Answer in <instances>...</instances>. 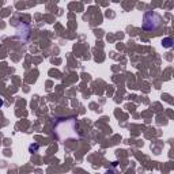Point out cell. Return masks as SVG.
I'll return each mask as SVG.
<instances>
[{
  "mask_svg": "<svg viewBox=\"0 0 174 174\" xmlns=\"http://www.w3.org/2000/svg\"><path fill=\"white\" fill-rule=\"evenodd\" d=\"M162 22H163V18L162 15H159L156 11H146L143 15V30L146 31H156L162 26Z\"/></svg>",
  "mask_w": 174,
  "mask_h": 174,
  "instance_id": "2",
  "label": "cell"
},
{
  "mask_svg": "<svg viewBox=\"0 0 174 174\" xmlns=\"http://www.w3.org/2000/svg\"><path fill=\"white\" fill-rule=\"evenodd\" d=\"M38 150H40V144L33 143V144H30V146H29V152H30V154H36Z\"/></svg>",
  "mask_w": 174,
  "mask_h": 174,
  "instance_id": "4",
  "label": "cell"
},
{
  "mask_svg": "<svg viewBox=\"0 0 174 174\" xmlns=\"http://www.w3.org/2000/svg\"><path fill=\"white\" fill-rule=\"evenodd\" d=\"M3 105H4V102H3V99H1V98H0V108H1V106H3Z\"/></svg>",
  "mask_w": 174,
  "mask_h": 174,
  "instance_id": "6",
  "label": "cell"
},
{
  "mask_svg": "<svg viewBox=\"0 0 174 174\" xmlns=\"http://www.w3.org/2000/svg\"><path fill=\"white\" fill-rule=\"evenodd\" d=\"M105 174H114V171H113V170H108Z\"/></svg>",
  "mask_w": 174,
  "mask_h": 174,
  "instance_id": "5",
  "label": "cell"
},
{
  "mask_svg": "<svg viewBox=\"0 0 174 174\" xmlns=\"http://www.w3.org/2000/svg\"><path fill=\"white\" fill-rule=\"evenodd\" d=\"M162 46L163 48H171L173 46V38H170V37H166V38H163L162 40Z\"/></svg>",
  "mask_w": 174,
  "mask_h": 174,
  "instance_id": "3",
  "label": "cell"
},
{
  "mask_svg": "<svg viewBox=\"0 0 174 174\" xmlns=\"http://www.w3.org/2000/svg\"><path fill=\"white\" fill-rule=\"evenodd\" d=\"M53 132H55L56 138L60 142H64V140H68V139L80 138V133H79V129H78V121L75 117L59 120L56 125H55Z\"/></svg>",
  "mask_w": 174,
  "mask_h": 174,
  "instance_id": "1",
  "label": "cell"
}]
</instances>
